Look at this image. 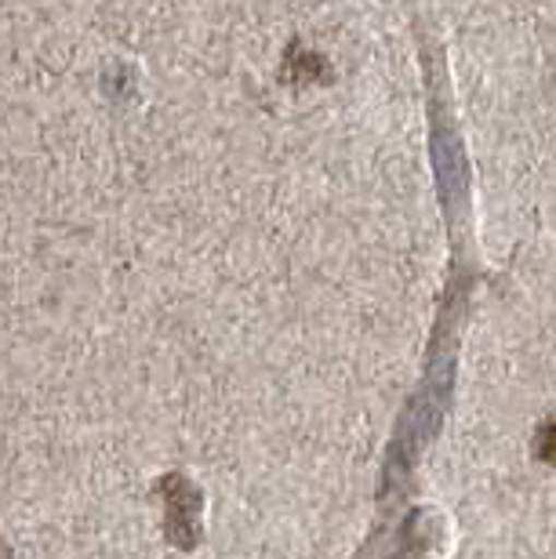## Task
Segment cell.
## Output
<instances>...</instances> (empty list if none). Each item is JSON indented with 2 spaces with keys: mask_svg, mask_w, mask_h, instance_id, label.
Returning <instances> with one entry per match:
<instances>
[{
  "mask_svg": "<svg viewBox=\"0 0 556 559\" xmlns=\"http://www.w3.org/2000/svg\"><path fill=\"white\" fill-rule=\"evenodd\" d=\"M535 454H539V462L556 465V418H549L546 425H539V432H535Z\"/></svg>",
  "mask_w": 556,
  "mask_h": 559,
  "instance_id": "obj_1",
  "label": "cell"
}]
</instances>
